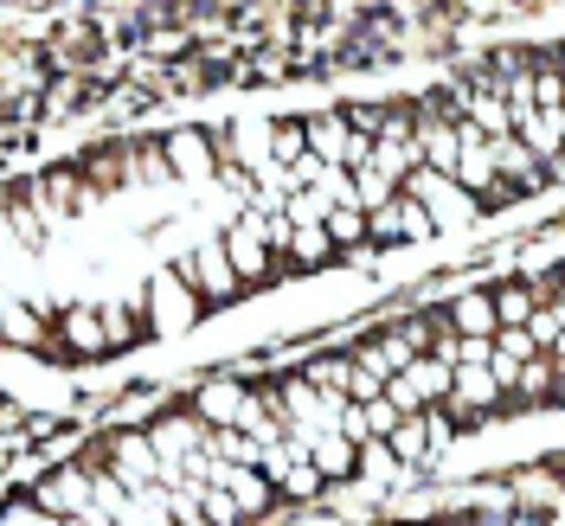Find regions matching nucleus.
Returning a JSON list of instances; mask_svg holds the SVG:
<instances>
[{
	"label": "nucleus",
	"instance_id": "obj_24",
	"mask_svg": "<svg viewBox=\"0 0 565 526\" xmlns=\"http://www.w3.org/2000/svg\"><path fill=\"white\" fill-rule=\"evenodd\" d=\"M494 347H501V353H514L521 366H527L533 353H540V347H533V334H527V328H501V334H494Z\"/></svg>",
	"mask_w": 565,
	"mask_h": 526
},
{
	"label": "nucleus",
	"instance_id": "obj_26",
	"mask_svg": "<svg viewBox=\"0 0 565 526\" xmlns=\"http://www.w3.org/2000/svg\"><path fill=\"white\" fill-rule=\"evenodd\" d=\"M508 526H553V514H533V507H514V514H508Z\"/></svg>",
	"mask_w": 565,
	"mask_h": 526
},
{
	"label": "nucleus",
	"instance_id": "obj_11",
	"mask_svg": "<svg viewBox=\"0 0 565 526\" xmlns=\"http://www.w3.org/2000/svg\"><path fill=\"white\" fill-rule=\"evenodd\" d=\"M302 122H309V154H316L321 168H348L353 129H348V116H341V104L316 109V116H302Z\"/></svg>",
	"mask_w": 565,
	"mask_h": 526
},
{
	"label": "nucleus",
	"instance_id": "obj_4",
	"mask_svg": "<svg viewBox=\"0 0 565 526\" xmlns=\"http://www.w3.org/2000/svg\"><path fill=\"white\" fill-rule=\"evenodd\" d=\"M161 148H168L174 180H186V186H212V180H218V148H212V129H200V122H174V129L161 136Z\"/></svg>",
	"mask_w": 565,
	"mask_h": 526
},
{
	"label": "nucleus",
	"instance_id": "obj_23",
	"mask_svg": "<svg viewBox=\"0 0 565 526\" xmlns=\"http://www.w3.org/2000/svg\"><path fill=\"white\" fill-rule=\"evenodd\" d=\"M398 423H405V411H398L392 398H373V405H366V437H392Z\"/></svg>",
	"mask_w": 565,
	"mask_h": 526
},
{
	"label": "nucleus",
	"instance_id": "obj_5",
	"mask_svg": "<svg viewBox=\"0 0 565 526\" xmlns=\"http://www.w3.org/2000/svg\"><path fill=\"white\" fill-rule=\"evenodd\" d=\"M405 193L430 206L437 232H457V225H476V218H482V206H476V200L462 193L457 180H450V174H430V168H418V174L405 180Z\"/></svg>",
	"mask_w": 565,
	"mask_h": 526
},
{
	"label": "nucleus",
	"instance_id": "obj_15",
	"mask_svg": "<svg viewBox=\"0 0 565 526\" xmlns=\"http://www.w3.org/2000/svg\"><path fill=\"white\" fill-rule=\"evenodd\" d=\"M494 315H501V328H527L540 315V302H533V289L521 277H508V282H494Z\"/></svg>",
	"mask_w": 565,
	"mask_h": 526
},
{
	"label": "nucleus",
	"instance_id": "obj_22",
	"mask_svg": "<svg viewBox=\"0 0 565 526\" xmlns=\"http://www.w3.org/2000/svg\"><path fill=\"white\" fill-rule=\"evenodd\" d=\"M0 526H65L58 514H45L33 494H20V501H7V514H0Z\"/></svg>",
	"mask_w": 565,
	"mask_h": 526
},
{
	"label": "nucleus",
	"instance_id": "obj_3",
	"mask_svg": "<svg viewBox=\"0 0 565 526\" xmlns=\"http://www.w3.org/2000/svg\"><path fill=\"white\" fill-rule=\"evenodd\" d=\"M33 501L45 514H58V520H77V514L97 507V469H90V462H58V469H45L33 482Z\"/></svg>",
	"mask_w": 565,
	"mask_h": 526
},
{
	"label": "nucleus",
	"instance_id": "obj_8",
	"mask_svg": "<svg viewBox=\"0 0 565 526\" xmlns=\"http://www.w3.org/2000/svg\"><path fill=\"white\" fill-rule=\"evenodd\" d=\"M148 437H154V450H161V462H186L200 457V450H212V423L186 405V411H168V418L148 423Z\"/></svg>",
	"mask_w": 565,
	"mask_h": 526
},
{
	"label": "nucleus",
	"instance_id": "obj_25",
	"mask_svg": "<svg viewBox=\"0 0 565 526\" xmlns=\"http://www.w3.org/2000/svg\"><path fill=\"white\" fill-rule=\"evenodd\" d=\"M302 526H348L334 507H302Z\"/></svg>",
	"mask_w": 565,
	"mask_h": 526
},
{
	"label": "nucleus",
	"instance_id": "obj_10",
	"mask_svg": "<svg viewBox=\"0 0 565 526\" xmlns=\"http://www.w3.org/2000/svg\"><path fill=\"white\" fill-rule=\"evenodd\" d=\"M444 315H450V328H457L462 341H494L501 334V315H494V289H462V296H450L444 302Z\"/></svg>",
	"mask_w": 565,
	"mask_h": 526
},
{
	"label": "nucleus",
	"instance_id": "obj_6",
	"mask_svg": "<svg viewBox=\"0 0 565 526\" xmlns=\"http://www.w3.org/2000/svg\"><path fill=\"white\" fill-rule=\"evenodd\" d=\"M58 341H65V359H116L104 302H65L58 309Z\"/></svg>",
	"mask_w": 565,
	"mask_h": 526
},
{
	"label": "nucleus",
	"instance_id": "obj_16",
	"mask_svg": "<svg viewBox=\"0 0 565 526\" xmlns=\"http://www.w3.org/2000/svg\"><path fill=\"white\" fill-rule=\"evenodd\" d=\"M309 154V122L302 116H277V129H270V161L277 168H296Z\"/></svg>",
	"mask_w": 565,
	"mask_h": 526
},
{
	"label": "nucleus",
	"instance_id": "obj_12",
	"mask_svg": "<svg viewBox=\"0 0 565 526\" xmlns=\"http://www.w3.org/2000/svg\"><path fill=\"white\" fill-rule=\"evenodd\" d=\"M418 161L430 168V174H450V180H457V161H462L457 122H424V129H418Z\"/></svg>",
	"mask_w": 565,
	"mask_h": 526
},
{
	"label": "nucleus",
	"instance_id": "obj_17",
	"mask_svg": "<svg viewBox=\"0 0 565 526\" xmlns=\"http://www.w3.org/2000/svg\"><path fill=\"white\" fill-rule=\"evenodd\" d=\"M437 238V218H430V206L424 200H412V193H398V245H430Z\"/></svg>",
	"mask_w": 565,
	"mask_h": 526
},
{
	"label": "nucleus",
	"instance_id": "obj_7",
	"mask_svg": "<svg viewBox=\"0 0 565 526\" xmlns=\"http://www.w3.org/2000/svg\"><path fill=\"white\" fill-rule=\"evenodd\" d=\"M225 250H232V264H238L245 289H264V282H270V270H282L277 250H270V238H264V218H257V212H245V218L225 232Z\"/></svg>",
	"mask_w": 565,
	"mask_h": 526
},
{
	"label": "nucleus",
	"instance_id": "obj_9",
	"mask_svg": "<svg viewBox=\"0 0 565 526\" xmlns=\"http://www.w3.org/2000/svg\"><path fill=\"white\" fill-rule=\"evenodd\" d=\"M245 398H250L245 379H232V373H212V379H200V386H193V411H200L212 430H238Z\"/></svg>",
	"mask_w": 565,
	"mask_h": 526
},
{
	"label": "nucleus",
	"instance_id": "obj_18",
	"mask_svg": "<svg viewBox=\"0 0 565 526\" xmlns=\"http://www.w3.org/2000/svg\"><path fill=\"white\" fill-rule=\"evenodd\" d=\"M212 457L238 462V469H264V443H250L245 430H212Z\"/></svg>",
	"mask_w": 565,
	"mask_h": 526
},
{
	"label": "nucleus",
	"instance_id": "obj_27",
	"mask_svg": "<svg viewBox=\"0 0 565 526\" xmlns=\"http://www.w3.org/2000/svg\"><path fill=\"white\" fill-rule=\"evenodd\" d=\"M437 526H457V520H437Z\"/></svg>",
	"mask_w": 565,
	"mask_h": 526
},
{
	"label": "nucleus",
	"instance_id": "obj_1",
	"mask_svg": "<svg viewBox=\"0 0 565 526\" xmlns=\"http://www.w3.org/2000/svg\"><path fill=\"white\" fill-rule=\"evenodd\" d=\"M168 270L193 282V296H200L206 309H232L238 296H250L245 277H238V264H232V250H225V232H212V238H200L193 250L168 257Z\"/></svg>",
	"mask_w": 565,
	"mask_h": 526
},
{
	"label": "nucleus",
	"instance_id": "obj_2",
	"mask_svg": "<svg viewBox=\"0 0 565 526\" xmlns=\"http://www.w3.org/2000/svg\"><path fill=\"white\" fill-rule=\"evenodd\" d=\"M200 321H206V302L193 296V282L174 277V270H154L148 277V328H154V341H180Z\"/></svg>",
	"mask_w": 565,
	"mask_h": 526
},
{
	"label": "nucleus",
	"instance_id": "obj_13",
	"mask_svg": "<svg viewBox=\"0 0 565 526\" xmlns=\"http://www.w3.org/2000/svg\"><path fill=\"white\" fill-rule=\"evenodd\" d=\"M309 462H316L321 475L341 489V482H353L360 475V443H348L341 430H328V437H316V450H309Z\"/></svg>",
	"mask_w": 565,
	"mask_h": 526
},
{
	"label": "nucleus",
	"instance_id": "obj_14",
	"mask_svg": "<svg viewBox=\"0 0 565 526\" xmlns=\"http://www.w3.org/2000/svg\"><path fill=\"white\" fill-rule=\"evenodd\" d=\"M462 116H469V122H476L489 141L514 136V109H508V97H494V90H476V84H469V104H462Z\"/></svg>",
	"mask_w": 565,
	"mask_h": 526
},
{
	"label": "nucleus",
	"instance_id": "obj_19",
	"mask_svg": "<svg viewBox=\"0 0 565 526\" xmlns=\"http://www.w3.org/2000/svg\"><path fill=\"white\" fill-rule=\"evenodd\" d=\"M328 238L341 245V257L360 250V245H373V238H366V212H360V206H334V212H328Z\"/></svg>",
	"mask_w": 565,
	"mask_h": 526
},
{
	"label": "nucleus",
	"instance_id": "obj_20",
	"mask_svg": "<svg viewBox=\"0 0 565 526\" xmlns=\"http://www.w3.org/2000/svg\"><path fill=\"white\" fill-rule=\"evenodd\" d=\"M200 514H206V526H245V507L232 489H200Z\"/></svg>",
	"mask_w": 565,
	"mask_h": 526
},
{
	"label": "nucleus",
	"instance_id": "obj_21",
	"mask_svg": "<svg viewBox=\"0 0 565 526\" xmlns=\"http://www.w3.org/2000/svg\"><path fill=\"white\" fill-rule=\"evenodd\" d=\"M328 200H321L316 186H302V193H289V206H282V218H289V225H296V232H302V225H328Z\"/></svg>",
	"mask_w": 565,
	"mask_h": 526
}]
</instances>
